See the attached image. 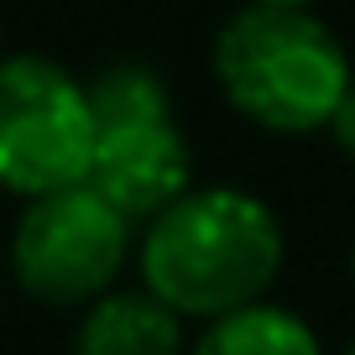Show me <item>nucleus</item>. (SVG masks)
<instances>
[{
	"label": "nucleus",
	"mask_w": 355,
	"mask_h": 355,
	"mask_svg": "<svg viewBox=\"0 0 355 355\" xmlns=\"http://www.w3.org/2000/svg\"><path fill=\"white\" fill-rule=\"evenodd\" d=\"M282 220L245 189H189L146 220L136 272L178 319H220L261 303L282 272Z\"/></svg>",
	"instance_id": "f257e3e1"
},
{
	"label": "nucleus",
	"mask_w": 355,
	"mask_h": 355,
	"mask_svg": "<svg viewBox=\"0 0 355 355\" xmlns=\"http://www.w3.org/2000/svg\"><path fill=\"white\" fill-rule=\"evenodd\" d=\"M214 84L251 125L309 136L329 125L350 84V58L309 6L251 0L214 37Z\"/></svg>",
	"instance_id": "f03ea898"
},
{
	"label": "nucleus",
	"mask_w": 355,
	"mask_h": 355,
	"mask_svg": "<svg viewBox=\"0 0 355 355\" xmlns=\"http://www.w3.org/2000/svg\"><path fill=\"white\" fill-rule=\"evenodd\" d=\"M94 110V157L89 189H100L125 220L146 225L157 209L193 189V152L173 115L162 73L141 63H115L89 78Z\"/></svg>",
	"instance_id": "7ed1b4c3"
},
{
	"label": "nucleus",
	"mask_w": 355,
	"mask_h": 355,
	"mask_svg": "<svg viewBox=\"0 0 355 355\" xmlns=\"http://www.w3.org/2000/svg\"><path fill=\"white\" fill-rule=\"evenodd\" d=\"M136 256V220H125L100 189H68L26 199L11 230V272L26 298L47 309H84L121 282Z\"/></svg>",
	"instance_id": "20e7f679"
},
{
	"label": "nucleus",
	"mask_w": 355,
	"mask_h": 355,
	"mask_svg": "<svg viewBox=\"0 0 355 355\" xmlns=\"http://www.w3.org/2000/svg\"><path fill=\"white\" fill-rule=\"evenodd\" d=\"M94 110L89 84L42 53L0 58V189L16 199L89 178Z\"/></svg>",
	"instance_id": "39448f33"
},
{
	"label": "nucleus",
	"mask_w": 355,
	"mask_h": 355,
	"mask_svg": "<svg viewBox=\"0 0 355 355\" xmlns=\"http://www.w3.org/2000/svg\"><path fill=\"white\" fill-rule=\"evenodd\" d=\"M73 355H189L183 319L146 288H110L84 303Z\"/></svg>",
	"instance_id": "423d86ee"
},
{
	"label": "nucleus",
	"mask_w": 355,
	"mask_h": 355,
	"mask_svg": "<svg viewBox=\"0 0 355 355\" xmlns=\"http://www.w3.org/2000/svg\"><path fill=\"white\" fill-rule=\"evenodd\" d=\"M189 355H324V350H319V334L293 309H277V303L261 298L209 319Z\"/></svg>",
	"instance_id": "0eeeda50"
},
{
	"label": "nucleus",
	"mask_w": 355,
	"mask_h": 355,
	"mask_svg": "<svg viewBox=\"0 0 355 355\" xmlns=\"http://www.w3.org/2000/svg\"><path fill=\"white\" fill-rule=\"evenodd\" d=\"M329 136L340 141V152L355 162V73H350V84H345L340 105H334V115H329Z\"/></svg>",
	"instance_id": "6e6552de"
},
{
	"label": "nucleus",
	"mask_w": 355,
	"mask_h": 355,
	"mask_svg": "<svg viewBox=\"0 0 355 355\" xmlns=\"http://www.w3.org/2000/svg\"><path fill=\"white\" fill-rule=\"evenodd\" d=\"M266 6H313V0H266Z\"/></svg>",
	"instance_id": "1a4fd4ad"
},
{
	"label": "nucleus",
	"mask_w": 355,
	"mask_h": 355,
	"mask_svg": "<svg viewBox=\"0 0 355 355\" xmlns=\"http://www.w3.org/2000/svg\"><path fill=\"white\" fill-rule=\"evenodd\" d=\"M350 277H355V251H350Z\"/></svg>",
	"instance_id": "9d476101"
},
{
	"label": "nucleus",
	"mask_w": 355,
	"mask_h": 355,
	"mask_svg": "<svg viewBox=\"0 0 355 355\" xmlns=\"http://www.w3.org/2000/svg\"><path fill=\"white\" fill-rule=\"evenodd\" d=\"M345 355H355V345H350V350H345Z\"/></svg>",
	"instance_id": "9b49d317"
}]
</instances>
